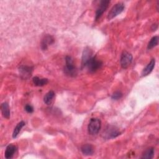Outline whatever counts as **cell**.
I'll return each instance as SVG.
<instances>
[{
  "mask_svg": "<svg viewBox=\"0 0 159 159\" xmlns=\"http://www.w3.org/2000/svg\"><path fill=\"white\" fill-rule=\"evenodd\" d=\"M93 52L89 47H86L84 49L83 55H82V58H81V65L82 67L83 65L86 63V61L93 57Z\"/></svg>",
  "mask_w": 159,
  "mask_h": 159,
  "instance_id": "11",
  "label": "cell"
},
{
  "mask_svg": "<svg viewBox=\"0 0 159 159\" xmlns=\"http://www.w3.org/2000/svg\"><path fill=\"white\" fill-rule=\"evenodd\" d=\"M81 151L83 155L86 156L92 155L94 153V148L91 144L87 143L81 146Z\"/></svg>",
  "mask_w": 159,
  "mask_h": 159,
  "instance_id": "13",
  "label": "cell"
},
{
  "mask_svg": "<svg viewBox=\"0 0 159 159\" xmlns=\"http://www.w3.org/2000/svg\"><path fill=\"white\" fill-rule=\"evenodd\" d=\"M19 70L21 76L23 78L26 79L30 76L32 70H33V68L32 66H29L22 65L19 68Z\"/></svg>",
  "mask_w": 159,
  "mask_h": 159,
  "instance_id": "9",
  "label": "cell"
},
{
  "mask_svg": "<svg viewBox=\"0 0 159 159\" xmlns=\"http://www.w3.org/2000/svg\"><path fill=\"white\" fill-rule=\"evenodd\" d=\"M32 81L35 86H43L47 84L48 82V79L47 78H40L38 76H35L33 78Z\"/></svg>",
  "mask_w": 159,
  "mask_h": 159,
  "instance_id": "15",
  "label": "cell"
},
{
  "mask_svg": "<svg viewBox=\"0 0 159 159\" xmlns=\"http://www.w3.org/2000/svg\"><path fill=\"white\" fill-rule=\"evenodd\" d=\"M104 135V138L107 139H114L120 135V132L119 131L118 129L113 125H109L107 128L104 133L103 134Z\"/></svg>",
  "mask_w": 159,
  "mask_h": 159,
  "instance_id": "6",
  "label": "cell"
},
{
  "mask_svg": "<svg viewBox=\"0 0 159 159\" xmlns=\"http://www.w3.org/2000/svg\"><path fill=\"white\" fill-rule=\"evenodd\" d=\"M64 73L71 77H74L77 75V70L74 65L73 60L70 56L65 57V66L64 67Z\"/></svg>",
  "mask_w": 159,
  "mask_h": 159,
  "instance_id": "2",
  "label": "cell"
},
{
  "mask_svg": "<svg viewBox=\"0 0 159 159\" xmlns=\"http://www.w3.org/2000/svg\"><path fill=\"white\" fill-rule=\"evenodd\" d=\"M124 9V4L122 2L116 4L110 10L107 15L108 20H111L119 14H120Z\"/></svg>",
  "mask_w": 159,
  "mask_h": 159,
  "instance_id": "4",
  "label": "cell"
},
{
  "mask_svg": "<svg viewBox=\"0 0 159 159\" xmlns=\"http://www.w3.org/2000/svg\"><path fill=\"white\" fill-rule=\"evenodd\" d=\"M1 110L2 116L6 119H9L10 117V109L7 102H4L1 105Z\"/></svg>",
  "mask_w": 159,
  "mask_h": 159,
  "instance_id": "14",
  "label": "cell"
},
{
  "mask_svg": "<svg viewBox=\"0 0 159 159\" xmlns=\"http://www.w3.org/2000/svg\"><path fill=\"white\" fill-rule=\"evenodd\" d=\"M158 43V36H154L153 37L150 42H148V45H147V49L148 50H150L153 48H154L155 47H156Z\"/></svg>",
  "mask_w": 159,
  "mask_h": 159,
  "instance_id": "19",
  "label": "cell"
},
{
  "mask_svg": "<svg viewBox=\"0 0 159 159\" xmlns=\"http://www.w3.org/2000/svg\"><path fill=\"white\" fill-rule=\"evenodd\" d=\"M154 153H155V151H154V148L153 147L148 148L143 152V155L142 157V158L151 159L154 157Z\"/></svg>",
  "mask_w": 159,
  "mask_h": 159,
  "instance_id": "18",
  "label": "cell"
},
{
  "mask_svg": "<svg viewBox=\"0 0 159 159\" xmlns=\"http://www.w3.org/2000/svg\"><path fill=\"white\" fill-rule=\"evenodd\" d=\"M102 65V62L98 60L96 56H93L90 58L83 67L86 68L89 72L93 73L98 70Z\"/></svg>",
  "mask_w": 159,
  "mask_h": 159,
  "instance_id": "1",
  "label": "cell"
},
{
  "mask_svg": "<svg viewBox=\"0 0 159 159\" xmlns=\"http://www.w3.org/2000/svg\"><path fill=\"white\" fill-rule=\"evenodd\" d=\"M16 150H17V147L16 145L12 144L8 145L6 148L5 153H4L5 158L7 159L11 158L13 157L15 152H16Z\"/></svg>",
  "mask_w": 159,
  "mask_h": 159,
  "instance_id": "12",
  "label": "cell"
},
{
  "mask_svg": "<svg viewBox=\"0 0 159 159\" xmlns=\"http://www.w3.org/2000/svg\"><path fill=\"white\" fill-rule=\"evenodd\" d=\"M24 109H25V111L28 113H32L34 112V108L30 104H26Z\"/></svg>",
  "mask_w": 159,
  "mask_h": 159,
  "instance_id": "21",
  "label": "cell"
},
{
  "mask_svg": "<svg viewBox=\"0 0 159 159\" xmlns=\"http://www.w3.org/2000/svg\"><path fill=\"white\" fill-rule=\"evenodd\" d=\"M25 125V122L23 120L19 122L17 125L15 127V128L14 129V130H13V132H12V137L13 138H16L17 137V136L18 135V134H19L20 131L21 130L22 128Z\"/></svg>",
  "mask_w": 159,
  "mask_h": 159,
  "instance_id": "16",
  "label": "cell"
},
{
  "mask_svg": "<svg viewBox=\"0 0 159 159\" xmlns=\"http://www.w3.org/2000/svg\"><path fill=\"white\" fill-rule=\"evenodd\" d=\"M122 96V93L120 91H115L112 95H111V98L114 100H118L120 99Z\"/></svg>",
  "mask_w": 159,
  "mask_h": 159,
  "instance_id": "20",
  "label": "cell"
},
{
  "mask_svg": "<svg viewBox=\"0 0 159 159\" xmlns=\"http://www.w3.org/2000/svg\"><path fill=\"white\" fill-rule=\"evenodd\" d=\"M155 65V58H152L150 61L148 63V65L143 69L142 71V76H145L149 75L153 70Z\"/></svg>",
  "mask_w": 159,
  "mask_h": 159,
  "instance_id": "10",
  "label": "cell"
},
{
  "mask_svg": "<svg viewBox=\"0 0 159 159\" xmlns=\"http://www.w3.org/2000/svg\"><path fill=\"white\" fill-rule=\"evenodd\" d=\"M55 42V39L53 36L47 34L42 39L41 41V48L43 50H45L48 48V46L53 44Z\"/></svg>",
  "mask_w": 159,
  "mask_h": 159,
  "instance_id": "8",
  "label": "cell"
},
{
  "mask_svg": "<svg viewBox=\"0 0 159 159\" xmlns=\"http://www.w3.org/2000/svg\"><path fill=\"white\" fill-rule=\"evenodd\" d=\"M133 57L132 54L128 52L124 51L122 52L120 58V65L122 68H127L132 63Z\"/></svg>",
  "mask_w": 159,
  "mask_h": 159,
  "instance_id": "5",
  "label": "cell"
},
{
  "mask_svg": "<svg viewBox=\"0 0 159 159\" xmlns=\"http://www.w3.org/2000/svg\"><path fill=\"white\" fill-rule=\"evenodd\" d=\"M55 97V93L53 91H50L45 95L43 98V101L47 105H50Z\"/></svg>",
  "mask_w": 159,
  "mask_h": 159,
  "instance_id": "17",
  "label": "cell"
},
{
  "mask_svg": "<svg viewBox=\"0 0 159 159\" xmlns=\"http://www.w3.org/2000/svg\"><path fill=\"white\" fill-rule=\"evenodd\" d=\"M101 121L98 118H91L88 125V133L90 135L97 134L101 129Z\"/></svg>",
  "mask_w": 159,
  "mask_h": 159,
  "instance_id": "3",
  "label": "cell"
},
{
  "mask_svg": "<svg viewBox=\"0 0 159 159\" xmlns=\"http://www.w3.org/2000/svg\"><path fill=\"white\" fill-rule=\"evenodd\" d=\"M109 3H110V1H108V0H103L100 2V4L96 11L95 20H98L102 16L103 13L106 11V10L108 7Z\"/></svg>",
  "mask_w": 159,
  "mask_h": 159,
  "instance_id": "7",
  "label": "cell"
}]
</instances>
